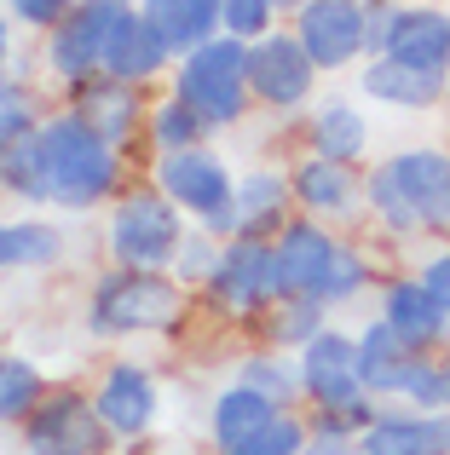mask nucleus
I'll use <instances>...</instances> for the list:
<instances>
[{
  "label": "nucleus",
  "instance_id": "21",
  "mask_svg": "<svg viewBox=\"0 0 450 455\" xmlns=\"http://www.w3.org/2000/svg\"><path fill=\"white\" fill-rule=\"evenodd\" d=\"M382 58L422 69V76H450V6H439V0H398V18H393Z\"/></svg>",
  "mask_w": 450,
  "mask_h": 455
},
{
  "label": "nucleus",
  "instance_id": "41",
  "mask_svg": "<svg viewBox=\"0 0 450 455\" xmlns=\"http://www.w3.org/2000/svg\"><path fill=\"white\" fill-rule=\"evenodd\" d=\"M358 6H364V58H382L393 18H398V0H358Z\"/></svg>",
  "mask_w": 450,
  "mask_h": 455
},
{
  "label": "nucleus",
  "instance_id": "22",
  "mask_svg": "<svg viewBox=\"0 0 450 455\" xmlns=\"http://www.w3.org/2000/svg\"><path fill=\"white\" fill-rule=\"evenodd\" d=\"M237 236H277L294 220V196H289V167L283 162H248L237 167Z\"/></svg>",
  "mask_w": 450,
  "mask_h": 455
},
{
  "label": "nucleus",
  "instance_id": "32",
  "mask_svg": "<svg viewBox=\"0 0 450 455\" xmlns=\"http://www.w3.org/2000/svg\"><path fill=\"white\" fill-rule=\"evenodd\" d=\"M0 196L18 202L23 213H46V167L35 150V133L0 150Z\"/></svg>",
  "mask_w": 450,
  "mask_h": 455
},
{
  "label": "nucleus",
  "instance_id": "15",
  "mask_svg": "<svg viewBox=\"0 0 450 455\" xmlns=\"http://www.w3.org/2000/svg\"><path fill=\"white\" fill-rule=\"evenodd\" d=\"M283 167H289L294 213L341 225V231H347V225H364V167L324 162V156H306V150H294Z\"/></svg>",
  "mask_w": 450,
  "mask_h": 455
},
{
  "label": "nucleus",
  "instance_id": "1",
  "mask_svg": "<svg viewBox=\"0 0 450 455\" xmlns=\"http://www.w3.org/2000/svg\"><path fill=\"white\" fill-rule=\"evenodd\" d=\"M35 150H41V167H46V213H69V220L104 213L133 179V156L104 145L99 133H87L64 104H52L41 116Z\"/></svg>",
  "mask_w": 450,
  "mask_h": 455
},
{
  "label": "nucleus",
  "instance_id": "10",
  "mask_svg": "<svg viewBox=\"0 0 450 455\" xmlns=\"http://www.w3.org/2000/svg\"><path fill=\"white\" fill-rule=\"evenodd\" d=\"M18 455H122L92 410L87 380H52L41 410L18 427Z\"/></svg>",
  "mask_w": 450,
  "mask_h": 455
},
{
  "label": "nucleus",
  "instance_id": "43",
  "mask_svg": "<svg viewBox=\"0 0 450 455\" xmlns=\"http://www.w3.org/2000/svg\"><path fill=\"white\" fill-rule=\"evenodd\" d=\"M157 455H208V444H185V438H173V444H162Z\"/></svg>",
  "mask_w": 450,
  "mask_h": 455
},
{
  "label": "nucleus",
  "instance_id": "11",
  "mask_svg": "<svg viewBox=\"0 0 450 455\" xmlns=\"http://www.w3.org/2000/svg\"><path fill=\"white\" fill-rule=\"evenodd\" d=\"M127 12H133V0H81V6L69 12L41 46H35V52H41L46 87L69 92V87H81L87 76H99V69H104V46H110L116 23H122Z\"/></svg>",
  "mask_w": 450,
  "mask_h": 455
},
{
  "label": "nucleus",
  "instance_id": "13",
  "mask_svg": "<svg viewBox=\"0 0 450 455\" xmlns=\"http://www.w3.org/2000/svg\"><path fill=\"white\" fill-rule=\"evenodd\" d=\"M317 76H347L364 64V6L358 0H301L283 18Z\"/></svg>",
  "mask_w": 450,
  "mask_h": 455
},
{
  "label": "nucleus",
  "instance_id": "3",
  "mask_svg": "<svg viewBox=\"0 0 450 455\" xmlns=\"http://www.w3.org/2000/svg\"><path fill=\"white\" fill-rule=\"evenodd\" d=\"M185 231H191V220H185V213L145 179V167H139L122 185V196L104 208V225H99L104 266L168 271L173 254H180V243H185Z\"/></svg>",
  "mask_w": 450,
  "mask_h": 455
},
{
  "label": "nucleus",
  "instance_id": "38",
  "mask_svg": "<svg viewBox=\"0 0 450 455\" xmlns=\"http://www.w3.org/2000/svg\"><path fill=\"white\" fill-rule=\"evenodd\" d=\"M301 455H358V427L347 415H306V450Z\"/></svg>",
  "mask_w": 450,
  "mask_h": 455
},
{
  "label": "nucleus",
  "instance_id": "2",
  "mask_svg": "<svg viewBox=\"0 0 450 455\" xmlns=\"http://www.w3.org/2000/svg\"><path fill=\"white\" fill-rule=\"evenodd\" d=\"M197 294L180 289L168 271H133V266H99L81 300V329L104 346L127 340H168L191 323Z\"/></svg>",
  "mask_w": 450,
  "mask_h": 455
},
{
  "label": "nucleus",
  "instance_id": "29",
  "mask_svg": "<svg viewBox=\"0 0 450 455\" xmlns=\"http://www.w3.org/2000/svg\"><path fill=\"white\" fill-rule=\"evenodd\" d=\"M46 392H52V375H46L29 352L0 346V433H18V427L41 410Z\"/></svg>",
  "mask_w": 450,
  "mask_h": 455
},
{
  "label": "nucleus",
  "instance_id": "42",
  "mask_svg": "<svg viewBox=\"0 0 450 455\" xmlns=\"http://www.w3.org/2000/svg\"><path fill=\"white\" fill-rule=\"evenodd\" d=\"M12 69H18V23L0 6V76H12Z\"/></svg>",
  "mask_w": 450,
  "mask_h": 455
},
{
  "label": "nucleus",
  "instance_id": "6",
  "mask_svg": "<svg viewBox=\"0 0 450 455\" xmlns=\"http://www.w3.org/2000/svg\"><path fill=\"white\" fill-rule=\"evenodd\" d=\"M203 444H208V455H301L306 450V410H277L271 398L225 380L208 398Z\"/></svg>",
  "mask_w": 450,
  "mask_h": 455
},
{
  "label": "nucleus",
  "instance_id": "46",
  "mask_svg": "<svg viewBox=\"0 0 450 455\" xmlns=\"http://www.w3.org/2000/svg\"><path fill=\"white\" fill-rule=\"evenodd\" d=\"M294 6H301V0H277V12H283V18H289V12H294Z\"/></svg>",
  "mask_w": 450,
  "mask_h": 455
},
{
  "label": "nucleus",
  "instance_id": "25",
  "mask_svg": "<svg viewBox=\"0 0 450 455\" xmlns=\"http://www.w3.org/2000/svg\"><path fill=\"white\" fill-rule=\"evenodd\" d=\"M358 92H364V104H382V110L428 116V110H439L445 76H422V69H405V64H393V58H364Z\"/></svg>",
  "mask_w": 450,
  "mask_h": 455
},
{
  "label": "nucleus",
  "instance_id": "9",
  "mask_svg": "<svg viewBox=\"0 0 450 455\" xmlns=\"http://www.w3.org/2000/svg\"><path fill=\"white\" fill-rule=\"evenodd\" d=\"M92 410H99L104 433L116 438V450H145L162 427V375L145 357H104L99 375L87 380Z\"/></svg>",
  "mask_w": 450,
  "mask_h": 455
},
{
  "label": "nucleus",
  "instance_id": "24",
  "mask_svg": "<svg viewBox=\"0 0 450 455\" xmlns=\"http://www.w3.org/2000/svg\"><path fill=\"white\" fill-rule=\"evenodd\" d=\"M104 76L133 81V87H145V92H162V87H168L173 52H168V41H162V35L150 29L145 18H139V6L127 12L122 23H116L110 46H104Z\"/></svg>",
  "mask_w": 450,
  "mask_h": 455
},
{
  "label": "nucleus",
  "instance_id": "8",
  "mask_svg": "<svg viewBox=\"0 0 450 455\" xmlns=\"http://www.w3.org/2000/svg\"><path fill=\"white\" fill-rule=\"evenodd\" d=\"M294 363H301V410L306 415H347L352 427H364L375 415V398L358 375V340H352V329L329 323L317 340H306L294 352Z\"/></svg>",
  "mask_w": 450,
  "mask_h": 455
},
{
  "label": "nucleus",
  "instance_id": "36",
  "mask_svg": "<svg viewBox=\"0 0 450 455\" xmlns=\"http://www.w3.org/2000/svg\"><path fill=\"white\" fill-rule=\"evenodd\" d=\"M271 29H283L277 0H220V35L254 46L260 35H271Z\"/></svg>",
  "mask_w": 450,
  "mask_h": 455
},
{
  "label": "nucleus",
  "instance_id": "17",
  "mask_svg": "<svg viewBox=\"0 0 450 455\" xmlns=\"http://www.w3.org/2000/svg\"><path fill=\"white\" fill-rule=\"evenodd\" d=\"M393 185L405 190L410 213H416L428 243H450V150L445 145H405L382 156Z\"/></svg>",
  "mask_w": 450,
  "mask_h": 455
},
{
  "label": "nucleus",
  "instance_id": "14",
  "mask_svg": "<svg viewBox=\"0 0 450 455\" xmlns=\"http://www.w3.org/2000/svg\"><path fill=\"white\" fill-rule=\"evenodd\" d=\"M150 99H157V92L133 87V81H116V76H104V69H99V76H87L81 87L58 92V104H64L87 133H99L104 145H116L122 156H133V145L145 139Z\"/></svg>",
  "mask_w": 450,
  "mask_h": 455
},
{
  "label": "nucleus",
  "instance_id": "37",
  "mask_svg": "<svg viewBox=\"0 0 450 455\" xmlns=\"http://www.w3.org/2000/svg\"><path fill=\"white\" fill-rule=\"evenodd\" d=\"M220 236H208V231H197V225H191V231H185V243H180V254H173V266H168V277L173 283H180V289H203V283H208V271H214L220 266Z\"/></svg>",
  "mask_w": 450,
  "mask_h": 455
},
{
  "label": "nucleus",
  "instance_id": "40",
  "mask_svg": "<svg viewBox=\"0 0 450 455\" xmlns=\"http://www.w3.org/2000/svg\"><path fill=\"white\" fill-rule=\"evenodd\" d=\"M410 271H416V283L433 294V306L450 317V243H428V248H422V259H416Z\"/></svg>",
  "mask_w": 450,
  "mask_h": 455
},
{
  "label": "nucleus",
  "instance_id": "33",
  "mask_svg": "<svg viewBox=\"0 0 450 455\" xmlns=\"http://www.w3.org/2000/svg\"><path fill=\"white\" fill-rule=\"evenodd\" d=\"M329 323H335V317H329L317 300H277V306L266 311V323L254 329V340L260 346H277V352H301V346L317 340Z\"/></svg>",
  "mask_w": 450,
  "mask_h": 455
},
{
  "label": "nucleus",
  "instance_id": "35",
  "mask_svg": "<svg viewBox=\"0 0 450 455\" xmlns=\"http://www.w3.org/2000/svg\"><path fill=\"white\" fill-rule=\"evenodd\" d=\"M382 403H405V410H445V357H405L393 392Z\"/></svg>",
  "mask_w": 450,
  "mask_h": 455
},
{
  "label": "nucleus",
  "instance_id": "30",
  "mask_svg": "<svg viewBox=\"0 0 450 455\" xmlns=\"http://www.w3.org/2000/svg\"><path fill=\"white\" fill-rule=\"evenodd\" d=\"M352 340H358V375H364V387H370V398L382 403L387 392H393V380H398V369H405V357H416L405 340H398L393 329H387L382 317H364L358 329H352Z\"/></svg>",
  "mask_w": 450,
  "mask_h": 455
},
{
  "label": "nucleus",
  "instance_id": "39",
  "mask_svg": "<svg viewBox=\"0 0 450 455\" xmlns=\"http://www.w3.org/2000/svg\"><path fill=\"white\" fill-rule=\"evenodd\" d=\"M0 6H6V18L18 23V29H29V35H41V41H46V35H52L58 23L81 6V0H0Z\"/></svg>",
  "mask_w": 450,
  "mask_h": 455
},
{
  "label": "nucleus",
  "instance_id": "45",
  "mask_svg": "<svg viewBox=\"0 0 450 455\" xmlns=\"http://www.w3.org/2000/svg\"><path fill=\"white\" fill-rule=\"evenodd\" d=\"M445 410H450V352H445Z\"/></svg>",
  "mask_w": 450,
  "mask_h": 455
},
{
  "label": "nucleus",
  "instance_id": "12",
  "mask_svg": "<svg viewBox=\"0 0 450 455\" xmlns=\"http://www.w3.org/2000/svg\"><path fill=\"white\" fill-rule=\"evenodd\" d=\"M317 69L312 58L301 52L289 29H271L248 46V92H254V110L266 116H283V122H301L317 99Z\"/></svg>",
  "mask_w": 450,
  "mask_h": 455
},
{
  "label": "nucleus",
  "instance_id": "34",
  "mask_svg": "<svg viewBox=\"0 0 450 455\" xmlns=\"http://www.w3.org/2000/svg\"><path fill=\"white\" fill-rule=\"evenodd\" d=\"M52 104H58V99H46V81L0 76V150L18 145V139H29Z\"/></svg>",
  "mask_w": 450,
  "mask_h": 455
},
{
  "label": "nucleus",
  "instance_id": "26",
  "mask_svg": "<svg viewBox=\"0 0 450 455\" xmlns=\"http://www.w3.org/2000/svg\"><path fill=\"white\" fill-rule=\"evenodd\" d=\"M364 225L375 231V243L387 248H422L428 236H422L416 213H410L405 190L393 185V173H387V162H370L364 167Z\"/></svg>",
  "mask_w": 450,
  "mask_h": 455
},
{
  "label": "nucleus",
  "instance_id": "44",
  "mask_svg": "<svg viewBox=\"0 0 450 455\" xmlns=\"http://www.w3.org/2000/svg\"><path fill=\"white\" fill-rule=\"evenodd\" d=\"M439 116L450 122V76H445V92H439Z\"/></svg>",
  "mask_w": 450,
  "mask_h": 455
},
{
  "label": "nucleus",
  "instance_id": "23",
  "mask_svg": "<svg viewBox=\"0 0 450 455\" xmlns=\"http://www.w3.org/2000/svg\"><path fill=\"white\" fill-rule=\"evenodd\" d=\"M69 254V231L41 213H0V277H46Z\"/></svg>",
  "mask_w": 450,
  "mask_h": 455
},
{
  "label": "nucleus",
  "instance_id": "5",
  "mask_svg": "<svg viewBox=\"0 0 450 455\" xmlns=\"http://www.w3.org/2000/svg\"><path fill=\"white\" fill-rule=\"evenodd\" d=\"M145 179L197 225V231L231 243L237 236V167L220 145H197V150H180V156H150L145 162Z\"/></svg>",
  "mask_w": 450,
  "mask_h": 455
},
{
  "label": "nucleus",
  "instance_id": "27",
  "mask_svg": "<svg viewBox=\"0 0 450 455\" xmlns=\"http://www.w3.org/2000/svg\"><path fill=\"white\" fill-rule=\"evenodd\" d=\"M133 6L168 41L173 58L197 52V46H208L220 35V0H133Z\"/></svg>",
  "mask_w": 450,
  "mask_h": 455
},
{
  "label": "nucleus",
  "instance_id": "7",
  "mask_svg": "<svg viewBox=\"0 0 450 455\" xmlns=\"http://www.w3.org/2000/svg\"><path fill=\"white\" fill-rule=\"evenodd\" d=\"M197 300H203L208 317L225 323V329H260L266 311L283 300L271 243L266 236H231V243L220 248V266L208 271V283L197 289Z\"/></svg>",
  "mask_w": 450,
  "mask_h": 455
},
{
  "label": "nucleus",
  "instance_id": "4",
  "mask_svg": "<svg viewBox=\"0 0 450 455\" xmlns=\"http://www.w3.org/2000/svg\"><path fill=\"white\" fill-rule=\"evenodd\" d=\"M168 92L208 127V139H225L254 116V92H248V46L231 35H214L208 46L173 58Z\"/></svg>",
  "mask_w": 450,
  "mask_h": 455
},
{
  "label": "nucleus",
  "instance_id": "16",
  "mask_svg": "<svg viewBox=\"0 0 450 455\" xmlns=\"http://www.w3.org/2000/svg\"><path fill=\"white\" fill-rule=\"evenodd\" d=\"M341 243H347L341 225H324V220L294 213V220L271 236V259H277L283 300H317V289H324V277H329V266H335Z\"/></svg>",
  "mask_w": 450,
  "mask_h": 455
},
{
  "label": "nucleus",
  "instance_id": "19",
  "mask_svg": "<svg viewBox=\"0 0 450 455\" xmlns=\"http://www.w3.org/2000/svg\"><path fill=\"white\" fill-rule=\"evenodd\" d=\"M301 150L306 156H324V162H347V167H364V156H370V139H375V122L370 110H364L358 99H347V92H317L312 110L301 116Z\"/></svg>",
  "mask_w": 450,
  "mask_h": 455
},
{
  "label": "nucleus",
  "instance_id": "31",
  "mask_svg": "<svg viewBox=\"0 0 450 455\" xmlns=\"http://www.w3.org/2000/svg\"><path fill=\"white\" fill-rule=\"evenodd\" d=\"M197 145H214L208 139V127L197 122L191 110H185L180 99H173L168 87L150 99V116H145V139H139V150L145 156H180V150H197Z\"/></svg>",
  "mask_w": 450,
  "mask_h": 455
},
{
  "label": "nucleus",
  "instance_id": "20",
  "mask_svg": "<svg viewBox=\"0 0 450 455\" xmlns=\"http://www.w3.org/2000/svg\"><path fill=\"white\" fill-rule=\"evenodd\" d=\"M358 455H450V410L375 403V415L358 427Z\"/></svg>",
  "mask_w": 450,
  "mask_h": 455
},
{
  "label": "nucleus",
  "instance_id": "28",
  "mask_svg": "<svg viewBox=\"0 0 450 455\" xmlns=\"http://www.w3.org/2000/svg\"><path fill=\"white\" fill-rule=\"evenodd\" d=\"M231 380L260 392V398H271L277 410H301V363H294V352H277V346L254 340L248 352H237Z\"/></svg>",
  "mask_w": 450,
  "mask_h": 455
},
{
  "label": "nucleus",
  "instance_id": "18",
  "mask_svg": "<svg viewBox=\"0 0 450 455\" xmlns=\"http://www.w3.org/2000/svg\"><path fill=\"white\" fill-rule=\"evenodd\" d=\"M375 317H382L416 357H445L450 352V317L433 306V294L416 283V271H387V277L375 283Z\"/></svg>",
  "mask_w": 450,
  "mask_h": 455
}]
</instances>
